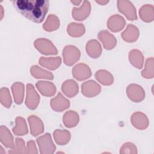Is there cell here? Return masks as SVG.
<instances>
[{
    "mask_svg": "<svg viewBox=\"0 0 154 154\" xmlns=\"http://www.w3.org/2000/svg\"><path fill=\"white\" fill-rule=\"evenodd\" d=\"M63 122L66 127L72 128L75 126L79 122L78 114L72 111L65 113L63 117Z\"/></svg>",
    "mask_w": 154,
    "mask_h": 154,
    "instance_id": "23",
    "label": "cell"
},
{
    "mask_svg": "<svg viewBox=\"0 0 154 154\" xmlns=\"http://www.w3.org/2000/svg\"><path fill=\"white\" fill-rule=\"evenodd\" d=\"M91 73L88 66L84 64H79L73 69V75L78 80H84L90 78Z\"/></svg>",
    "mask_w": 154,
    "mask_h": 154,
    "instance_id": "11",
    "label": "cell"
},
{
    "mask_svg": "<svg viewBox=\"0 0 154 154\" xmlns=\"http://www.w3.org/2000/svg\"><path fill=\"white\" fill-rule=\"evenodd\" d=\"M16 126L13 129V132L16 135H23L28 133V129L25 120L20 117L16 119Z\"/></svg>",
    "mask_w": 154,
    "mask_h": 154,
    "instance_id": "28",
    "label": "cell"
},
{
    "mask_svg": "<svg viewBox=\"0 0 154 154\" xmlns=\"http://www.w3.org/2000/svg\"><path fill=\"white\" fill-rule=\"evenodd\" d=\"M1 102L7 108L10 107L11 105V99L9 91L7 88H2L1 89Z\"/></svg>",
    "mask_w": 154,
    "mask_h": 154,
    "instance_id": "32",
    "label": "cell"
},
{
    "mask_svg": "<svg viewBox=\"0 0 154 154\" xmlns=\"http://www.w3.org/2000/svg\"><path fill=\"white\" fill-rule=\"evenodd\" d=\"M61 60L60 57H41L39 60V63L47 69L55 70L59 67L61 64Z\"/></svg>",
    "mask_w": 154,
    "mask_h": 154,
    "instance_id": "19",
    "label": "cell"
},
{
    "mask_svg": "<svg viewBox=\"0 0 154 154\" xmlns=\"http://www.w3.org/2000/svg\"><path fill=\"white\" fill-rule=\"evenodd\" d=\"M141 19L146 22H150L153 20V7L150 4H146L141 7L139 10Z\"/></svg>",
    "mask_w": 154,
    "mask_h": 154,
    "instance_id": "20",
    "label": "cell"
},
{
    "mask_svg": "<svg viewBox=\"0 0 154 154\" xmlns=\"http://www.w3.org/2000/svg\"><path fill=\"white\" fill-rule=\"evenodd\" d=\"M91 11V5L89 1H84L79 8L74 7L72 10L73 17L76 20H82L87 18Z\"/></svg>",
    "mask_w": 154,
    "mask_h": 154,
    "instance_id": "6",
    "label": "cell"
},
{
    "mask_svg": "<svg viewBox=\"0 0 154 154\" xmlns=\"http://www.w3.org/2000/svg\"><path fill=\"white\" fill-rule=\"evenodd\" d=\"M131 63L138 69H141L143 64V57L141 52L138 50H132L129 54Z\"/></svg>",
    "mask_w": 154,
    "mask_h": 154,
    "instance_id": "22",
    "label": "cell"
},
{
    "mask_svg": "<svg viewBox=\"0 0 154 154\" xmlns=\"http://www.w3.org/2000/svg\"><path fill=\"white\" fill-rule=\"evenodd\" d=\"M63 93L68 97H73L78 91V85L73 80L66 81L61 87Z\"/></svg>",
    "mask_w": 154,
    "mask_h": 154,
    "instance_id": "17",
    "label": "cell"
},
{
    "mask_svg": "<svg viewBox=\"0 0 154 154\" xmlns=\"http://www.w3.org/2000/svg\"><path fill=\"white\" fill-rule=\"evenodd\" d=\"M128 97L133 102H140L145 96L144 91L142 87L137 84H131L127 88Z\"/></svg>",
    "mask_w": 154,
    "mask_h": 154,
    "instance_id": "7",
    "label": "cell"
},
{
    "mask_svg": "<svg viewBox=\"0 0 154 154\" xmlns=\"http://www.w3.org/2000/svg\"><path fill=\"white\" fill-rule=\"evenodd\" d=\"M70 137V134L69 131L56 130L54 132V138L55 139V141L57 143H59L61 145L63 144L62 139H63L65 144L69 141Z\"/></svg>",
    "mask_w": 154,
    "mask_h": 154,
    "instance_id": "30",
    "label": "cell"
},
{
    "mask_svg": "<svg viewBox=\"0 0 154 154\" xmlns=\"http://www.w3.org/2000/svg\"><path fill=\"white\" fill-rule=\"evenodd\" d=\"M96 2L99 4L100 5H106V4H108L109 2V1H96Z\"/></svg>",
    "mask_w": 154,
    "mask_h": 154,
    "instance_id": "33",
    "label": "cell"
},
{
    "mask_svg": "<svg viewBox=\"0 0 154 154\" xmlns=\"http://www.w3.org/2000/svg\"><path fill=\"white\" fill-rule=\"evenodd\" d=\"M51 105L53 109L56 111H62L69 107V100L66 99L60 93L56 97L51 99Z\"/></svg>",
    "mask_w": 154,
    "mask_h": 154,
    "instance_id": "10",
    "label": "cell"
},
{
    "mask_svg": "<svg viewBox=\"0 0 154 154\" xmlns=\"http://www.w3.org/2000/svg\"><path fill=\"white\" fill-rule=\"evenodd\" d=\"M71 2L73 4L75 5H79L81 2H82V1H71Z\"/></svg>",
    "mask_w": 154,
    "mask_h": 154,
    "instance_id": "34",
    "label": "cell"
},
{
    "mask_svg": "<svg viewBox=\"0 0 154 154\" xmlns=\"http://www.w3.org/2000/svg\"><path fill=\"white\" fill-rule=\"evenodd\" d=\"M131 122L134 127L140 129L146 128L149 125L147 117L142 112L134 113L131 117Z\"/></svg>",
    "mask_w": 154,
    "mask_h": 154,
    "instance_id": "14",
    "label": "cell"
},
{
    "mask_svg": "<svg viewBox=\"0 0 154 154\" xmlns=\"http://www.w3.org/2000/svg\"><path fill=\"white\" fill-rule=\"evenodd\" d=\"M26 97L25 103L27 107L31 109H34L39 103L40 96L35 90L33 85L28 84L26 86Z\"/></svg>",
    "mask_w": 154,
    "mask_h": 154,
    "instance_id": "5",
    "label": "cell"
},
{
    "mask_svg": "<svg viewBox=\"0 0 154 154\" xmlns=\"http://www.w3.org/2000/svg\"><path fill=\"white\" fill-rule=\"evenodd\" d=\"M117 7L119 11L123 13L129 20H137V16L135 7L129 1H118Z\"/></svg>",
    "mask_w": 154,
    "mask_h": 154,
    "instance_id": "2",
    "label": "cell"
},
{
    "mask_svg": "<svg viewBox=\"0 0 154 154\" xmlns=\"http://www.w3.org/2000/svg\"><path fill=\"white\" fill-rule=\"evenodd\" d=\"M63 56L64 63L71 66L79 60L80 52L77 48L73 46H66L63 51Z\"/></svg>",
    "mask_w": 154,
    "mask_h": 154,
    "instance_id": "4",
    "label": "cell"
},
{
    "mask_svg": "<svg viewBox=\"0 0 154 154\" xmlns=\"http://www.w3.org/2000/svg\"><path fill=\"white\" fill-rule=\"evenodd\" d=\"M14 101L17 104H20L23 102L24 86L22 83L16 82L11 87Z\"/></svg>",
    "mask_w": 154,
    "mask_h": 154,
    "instance_id": "21",
    "label": "cell"
},
{
    "mask_svg": "<svg viewBox=\"0 0 154 154\" xmlns=\"http://www.w3.org/2000/svg\"><path fill=\"white\" fill-rule=\"evenodd\" d=\"M69 35L73 37H79L84 34L85 28L82 24L70 23L67 29Z\"/></svg>",
    "mask_w": 154,
    "mask_h": 154,
    "instance_id": "26",
    "label": "cell"
},
{
    "mask_svg": "<svg viewBox=\"0 0 154 154\" xmlns=\"http://www.w3.org/2000/svg\"><path fill=\"white\" fill-rule=\"evenodd\" d=\"M153 59L152 57L148 58L146 60V67L142 71V76L145 78H152L153 77Z\"/></svg>",
    "mask_w": 154,
    "mask_h": 154,
    "instance_id": "31",
    "label": "cell"
},
{
    "mask_svg": "<svg viewBox=\"0 0 154 154\" xmlns=\"http://www.w3.org/2000/svg\"><path fill=\"white\" fill-rule=\"evenodd\" d=\"M36 87L40 92L46 96H52L56 91L55 85L50 82L38 81L36 83Z\"/></svg>",
    "mask_w": 154,
    "mask_h": 154,
    "instance_id": "15",
    "label": "cell"
},
{
    "mask_svg": "<svg viewBox=\"0 0 154 154\" xmlns=\"http://www.w3.org/2000/svg\"><path fill=\"white\" fill-rule=\"evenodd\" d=\"M5 139L1 142L7 147L13 146V137L8 129L4 126H1V139Z\"/></svg>",
    "mask_w": 154,
    "mask_h": 154,
    "instance_id": "29",
    "label": "cell"
},
{
    "mask_svg": "<svg viewBox=\"0 0 154 154\" xmlns=\"http://www.w3.org/2000/svg\"><path fill=\"white\" fill-rule=\"evenodd\" d=\"M95 78L103 85H110L113 82V77L109 72L105 70H100L95 74Z\"/></svg>",
    "mask_w": 154,
    "mask_h": 154,
    "instance_id": "24",
    "label": "cell"
},
{
    "mask_svg": "<svg viewBox=\"0 0 154 154\" xmlns=\"http://www.w3.org/2000/svg\"><path fill=\"white\" fill-rule=\"evenodd\" d=\"M125 23L126 22L122 16L119 14H116L109 18L107 25L108 28L112 31L118 32L123 28Z\"/></svg>",
    "mask_w": 154,
    "mask_h": 154,
    "instance_id": "9",
    "label": "cell"
},
{
    "mask_svg": "<svg viewBox=\"0 0 154 154\" xmlns=\"http://www.w3.org/2000/svg\"><path fill=\"white\" fill-rule=\"evenodd\" d=\"M31 72L32 75L36 78H45L48 79H52L54 78V76L51 72L43 70L37 66H32Z\"/></svg>",
    "mask_w": 154,
    "mask_h": 154,
    "instance_id": "27",
    "label": "cell"
},
{
    "mask_svg": "<svg viewBox=\"0 0 154 154\" xmlns=\"http://www.w3.org/2000/svg\"><path fill=\"white\" fill-rule=\"evenodd\" d=\"M12 3L19 13L37 23L43 21L49 7V1L46 0H14Z\"/></svg>",
    "mask_w": 154,
    "mask_h": 154,
    "instance_id": "1",
    "label": "cell"
},
{
    "mask_svg": "<svg viewBox=\"0 0 154 154\" xmlns=\"http://www.w3.org/2000/svg\"><path fill=\"white\" fill-rule=\"evenodd\" d=\"M0 11H1V19L3 17V8H2V5H0Z\"/></svg>",
    "mask_w": 154,
    "mask_h": 154,
    "instance_id": "35",
    "label": "cell"
},
{
    "mask_svg": "<svg viewBox=\"0 0 154 154\" xmlns=\"http://www.w3.org/2000/svg\"><path fill=\"white\" fill-rule=\"evenodd\" d=\"M86 51L89 56L94 58L100 56L102 52V48L99 43L95 40H90L86 45Z\"/></svg>",
    "mask_w": 154,
    "mask_h": 154,
    "instance_id": "18",
    "label": "cell"
},
{
    "mask_svg": "<svg viewBox=\"0 0 154 154\" xmlns=\"http://www.w3.org/2000/svg\"><path fill=\"white\" fill-rule=\"evenodd\" d=\"M34 46L42 54L45 55L57 54V50L52 43L45 38H39L35 41Z\"/></svg>",
    "mask_w": 154,
    "mask_h": 154,
    "instance_id": "3",
    "label": "cell"
},
{
    "mask_svg": "<svg viewBox=\"0 0 154 154\" xmlns=\"http://www.w3.org/2000/svg\"><path fill=\"white\" fill-rule=\"evenodd\" d=\"M81 89L82 93L86 97H93L98 94L100 91V85L93 80L83 83Z\"/></svg>",
    "mask_w": 154,
    "mask_h": 154,
    "instance_id": "8",
    "label": "cell"
},
{
    "mask_svg": "<svg viewBox=\"0 0 154 154\" xmlns=\"http://www.w3.org/2000/svg\"><path fill=\"white\" fill-rule=\"evenodd\" d=\"M60 25V22L58 18L54 15L50 14L43 25L44 29L47 31H52L56 30Z\"/></svg>",
    "mask_w": 154,
    "mask_h": 154,
    "instance_id": "25",
    "label": "cell"
},
{
    "mask_svg": "<svg viewBox=\"0 0 154 154\" xmlns=\"http://www.w3.org/2000/svg\"><path fill=\"white\" fill-rule=\"evenodd\" d=\"M28 119L30 125L31 133L32 135L35 137L43 132L44 131L43 124L39 118L35 116H31Z\"/></svg>",
    "mask_w": 154,
    "mask_h": 154,
    "instance_id": "13",
    "label": "cell"
},
{
    "mask_svg": "<svg viewBox=\"0 0 154 154\" xmlns=\"http://www.w3.org/2000/svg\"><path fill=\"white\" fill-rule=\"evenodd\" d=\"M139 35L138 28L133 25H129L126 30L122 34L123 39L128 42H133L137 40Z\"/></svg>",
    "mask_w": 154,
    "mask_h": 154,
    "instance_id": "16",
    "label": "cell"
},
{
    "mask_svg": "<svg viewBox=\"0 0 154 154\" xmlns=\"http://www.w3.org/2000/svg\"><path fill=\"white\" fill-rule=\"evenodd\" d=\"M98 38L103 43L105 49L110 50L116 45V38L107 31H102L98 34Z\"/></svg>",
    "mask_w": 154,
    "mask_h": 154,
    "instance_id": "12",
    "label": "cell"
}]
</instances>
